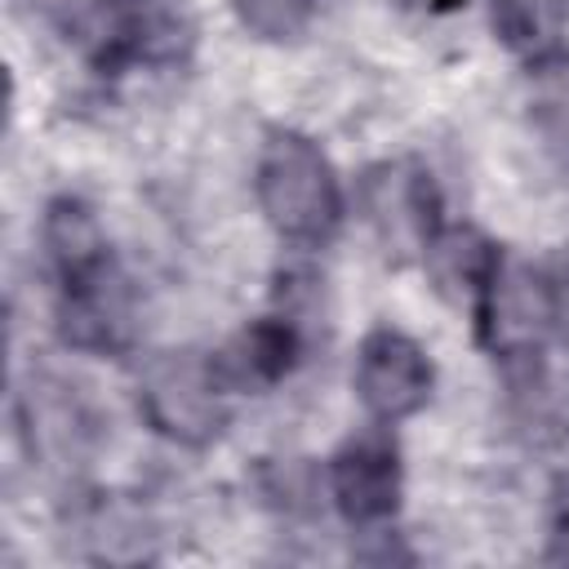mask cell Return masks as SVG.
<instances>
[{
	"mask_svg": "<svg viewBox=\"0 0 569 569\" xmlns=\"http://www.w3.org/2000/svg\"><path fill=\"white\" fill-rule=\"evenodd\" d=\"M253 200L289 249H325L347 218V196L333 160L316 138L271 124L253 160Z\"/></svg>",
	"mask_w": 569,
	"mask_h": 569,
	"instance_id": "6da1fadb",
	"label": "cell"
},
{
	"mask_svg": "<svg viewBox=\"0 0 569 569\" xmlns=\"http://www.w3.org/2000/svg\"><path fill=\"white\" fill-rule=\"evenodd\" d=\"M138 413L156 436L182 449H204L231 418V391L209 351H164L138 378Z\"/></svg>",
	"mask_w": 569,
	"mask_h": 569,
	"instance_id": "7a4b0ae2",
	"label": "cell"
},
{
	"mask_svg": "<svg viewBox=\"0 0 569 569\" xmlns=\"http://www.w3.org/2000/svg\"><path fill=\"white\" fill-rule=\"evenodd\" d=\"M333 511L356 533H387L405 498V462L387 422L356 427L325 462Z\"/></svg>",
	"mask_w": 569,
	"mask_h": 569,
	"instance_id": "3957f363",
	"label": "cell"
},
{
	"mask_svg": "<svg viewBox=\"0 0 569 569\" xmlns=\"http://www.w3.org/2000/svg\"><path fill=\"white\" fill-rule=\"evenodd\" d=\"M351 387H356V400L365 405V413L373 422L396 427V422H405L431 405L436 365H431L427 347L418 338H409L405 329L373 325L356 347Z\"/></svg>",
	"mask_w": 569,
	"mask_h": 569,
	"instance_id": "277c9868",
	"label": "cell"
},
{
	"mask_svg": "<svg viewBox=\"0 0 569 569\" xmlns=\"http://www.w3.org/2000/svg\"><path fill=\"white\" fill-rule=\"evenodd\" d=\"M53 325L58 338L84 356H124L138 333L129 276L116 267L80 289L53 293Z\"/></svg>",
	"mask_w": 569,
	"mask_h": 569,
	"instance_id": "5b68a950",
	"label": "cell"
},
{
	"mask_svg": "<svg viewBox=\"0 0 569 569\" xmlns=\"http://www.w3.org/2000/svg\"><path fill=\"white\" fill-rule=\"evenodd\" d=\"M40 249H44V267L53 276V293L62 289H80L107 271H116V253L107 240V227L98 218V209L80 196H53L44 204L40 218Z\"/></svg>",
	"mask_w": 569,
	"mask_h": 569,
	"instance_id": "8992f818",
	"label": "cell"
},
{
	"mask_svg": "<svg viewBox=\"0 0 569 569\" xmlns=\"http://www.w3.org/2000/svg\"><path fill=\"white\" fill-rule=\"evenodd\" d=\"M222 387L231 396H258L284 382L302 360V329L293 316H258L209 351Z\"/></svg>",
	"mask_w": 569,
	"mask_h": 569,
	"instance_id": "52a82bcc",
	"label": "cell"
},
{
	"mask_svg": "<svg viewBox=\"0 0 569 569\" xmlns=\"http://www.w3.org/2000/svg\"><path fill=\"white\" fill-rule=\"evenodd\" d=\"M493 36L525 62L560 49L569 27V0H489Z\"/></svg>",
	"mask_w": 569,
	"mask_h": 569,
	"instance_id": "ba28073f",
	"label": "cell"
},
{
	"mask_svg": "<svg viewBox=\"0 0 569 569\" xmlns=\"http://www.w3.org/2000/svg\"><path fill=\"white\" fill-rule=\"evenodd\" d=\"M529 120L547 147L569 156V49H551L529 62Z\"/></svg>",
	"mask_w": 569,
	"mask_h": 569,
	"instance_id": "9c48e42d",
	"label": "cell"
},
{
	"mask_svg": "<svg viewBox=\"0 0 569 569\" xmlns=\"http://www.w3.org/2000/svg\"><path fill=\"white\" fill-rule=\"evenodd\" d=\"M320 0H236V18L240 27L262 40V44H289L298 40L311 18H316Z\"/></svg>",
	"mask_w": 569,
	"mask_h": 569,
	"instance_id": "30bf717a",
	"label": "cell"
},
{
	"mask_svg": "<svg viewBox=\"0 0 569 569\" xmlns=\"http://www.w3.org/2000/svg\"><path fill=\"white\" fill-rule=\"evenodd\" d=\"M542 565H569V471H560L547 489V547Z\"/></svg>",
	"mask_w": 569,
	"mask_h": 569,
	"instance_id": "8fae6325",
	"label": "cell"
},
{
	"mask_svg": "<svg viewBox=\"0 0 569 569\" xmlns=\"http://www.w3.org/2000/svg\"><path fill=\"white\" fill-rule=\"evenodd\" d=\"M547 289H551V316H556V338L569 347V244L542 267Z\"/></svg>",
	"mask_w": 569,
	"mask_h": 569,
	"instance_id": "7c38bea8",
	"label": "cell"
},
{
	"mask_svg": "<svg viewBox=\"0 0 569 569\" xmlns=\"http://www.w3.org/2000/svg\"><path fill=\"white\" fill-rule=\"evenodd\" d=\"M111 4H129V0H111Z\"/></svg>",
	"mask_w": 569,
	"mask_h": 569,
	"instance_id": "4fadbf2b",
	"label": "cell"
}]
</instances>
